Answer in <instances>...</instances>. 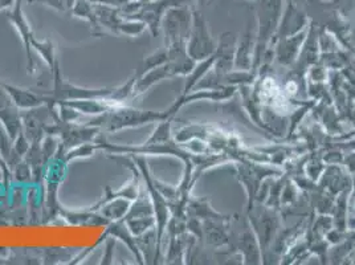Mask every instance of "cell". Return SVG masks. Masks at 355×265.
<instances>
[{
  "label": "cell",
  "mask_w": 355,
  "mask_h": 265,
  "mask_svg": "<svg viewBox=\"0 0 355 265\" xmlns=\"http://www.w3.org/2000/svg\"><path fill=\"white\" fill-rule=\"evenodd\" d=\"M11 177H12L11 176V170L6 164L0 162V182L3 180L4 185H8V180H10Z\"/></svg>",
  "instance_id": "36"
},
{
  "label": "cell",
  "mask_w": 355,
  "mask_h": 265,
  "mask_svg": "<svg viewBox=\"0 0 355 265\" xmlns=\"http://www.w3.org/2000/svg\"><path fill=\"white\" fill-rule=\"evenodd\" d=\"M10 20L15 26L16 31L20 35V39L24 44V52H26V60H27V72L30 74H35V59L32 56V39L33 32L31 30V26L26 19L24 11H23V1L16 0L14 7L10 11Z\"/></svg>",
  "instance_id": "12"
},
{
  "label": "cell",
  "mask_w": 355,
  "mask_h": 265,
  "mask_svg": "<svg viewBox=\"0 0 355 265\" xmlns=\"http://www.w3.org/2000/svg\"><path fill=\"white\" fill-rule=\"evenodd\" d=\"M130 205L132 200L126 198H114L100 207L97 212H100L109 221H122L128 214Z\"/></svg>",
  "instance_id": "22"
},
{
  "label": "cell",
  "mask_w": 355,
  "mask_h": 265,
  "mask_svg": "<svg viewBox=\"0 0 355 265\" xmlns=\"http://www.w3.org/2000/svg\"><path fill=\"white\" fill-rule=\"evenodd\" d=\"M42 146V153L44 158L45 164L49 162L53 157L58 155L60 150V138L58 135H45L40 144Z\"/></svg>",
  "instance_id": "33"
},
{
  "label": "cell",
  "mask_w": 355,
  "mask_h": 265,
  "mask_svg": "<svg viewBox=\"0 0 355 265\" xmlns=\"http://www.w3.org/2000/svg\"><path fill=\"white\" fill-rule=\"evenodd\" d=\"M285 3H292V4H297V6H302L306 8V3L308 0H285Z\"/></svg>",
  "instance_id": "38"
},
{
  "label": "cell",
  "mask_w": 355,
  "mask_h": 265,
  "mask_svg": "<svg viewBox=\"0 0 355 265\" xmlns=\"http://www.w3.org/2000/svg\"><path fill=\"white\" fill-rule=\"evenodd\" d=\"M193 1H196V0H193Z\"/></svg>",
  "instance_id": "43"
},
{
  "label": "cell",
  "mask_w": 355,
  "mask_h": 265,
  "mask_svg": "<svg viewBox=\"0 0 355 265\" xmlns=\"http://www.w3.org/2000/svg\"><path fill=\"white\" fill-rule=\"evenodd\" d=\"M347 117H349L350 122L355 126V108L349 112V116H347Z\"/></svg>",
  "instance_id": "40"
},
{
  "label": "cell",
  "mask_w": 355,
  "mask_h": 265,
  "mask_svg": "<svg viewBox=\"0 0 355 265\" xmlns=\"http://www.w3.org/2000/svg\"><path fill=\"white\" fill-rule=\"evenodd\" d=\"M146 28H148L146 24L138 19H125L123 17L116 28V33L135 37V36H139L141 33H144Z\"/></svg>",
  "instance_id": "30"
},
{
  "label": "cell",
  "mask_w": 355,
  "mask_h": 265,
  "mask_svg": "<svg viewBox=\"0 0 355 265\" xmlns=\"http://www.w3.org/2000/svg\"><path fill=\"white\" fill-rule=\"evenodd\" d=\"M256 55V28H252L251 23L243 33L241 39H237L235 69L237 71H253Z\"/></svg>",
  "instance_id": "16"
},
{
  "label": "cell",
  "mask_w": 355,
  "mask_h": 265,
  "mask_svg": "<svg viewBox=\"0 0 355 265\" xmlns=\"http://www.w3.org/2000/svg\"><path fill=\"white\" fill-rule=\"evenodd\" d=\"M237 37L234 32H223L218 40V48L215 52V62L212 72L218 76L230 74L235 69V55H236Z\"/></svg>",
  "instance_id": "11"
},
{
  "label": "cell",
  "mask_w": 355,
  "mask_h": 265,
  "mask_svg": "<svg viewBox=\"0 0 355 265\" xmlns=\"http://www.w3.org/2000/svg\"><path fill=\"white\" fill-rule=\"evenodd\" d=\"M208 1H209V0H196L198 6H200V8H202V7H205V6L207 4Z\"/></svg>",
  "instance_id": "41"
},
{
  "label": "cell",
  "mask_w": 355,
  "mask_h": 265,
  "mask_svg": "<svg viewBox=\"0 0 355 265\" xmlns=\"http://www.w3.org/2000/svg\"><path fill=\"white\" fill-rule=\"evenodd\" d=\"M71 11L76 17L84 19L92 26L98 28V23H97L96 12H94V3L92 0H74Z\"/></svg>",
  "instance_id": "28"
},
{
  "label": "cell",
  "mask_w": 355,
  "mask_h": 265,
  "mask_svg": "<svg viewBox=\"0 0 355 265\" xmlns=\"http://www.w3.org/2000/svg\"><path fill=\"white\" fill-rule=\"evenodd\" d=\"M125 223L135 237L146 234L151 228H155V218L154 216L132 218V219H126Z\"/></svg>",
  "instance_id": "32"
},
{
  "label": "cell",
  "mask_w": 355,
  "mask_h": 265,
  "mask_svg": "<svg viewBox=\"0 0 355 265\" xmlns=\"http://www.w3.org/2000/svg\"><path fill=\"white\" fill-rule=\"evenodd\" d=\"M32 49L36 51L40 55V58L44 61L45 65L49 68V71L52 74L53 69L56 68V65L59 64V61L56 59V52H55L53 43L51 40H37L36 36H33Z\"/></svg>",
  "instance_id": "25"
},
{
  "label": "cell",
  "mask_w": 355,
  "mask_h": 265,
  "mask_svg": "<svg viewBox=\"0 0 355 265\" xmlns=\"http://www.w3.org/2000/svg\"><path fill=\"white\" fill-rule=\"evenodd\" d=\"M68 162L64 158V153L59 150L58 155L53 157L49 162L45 164L44 176L46 183V195H45V221L55 219L60 216L61 205L59 203L58 192L60 185L62 183L65 173H67Z\"/></svg>",
  "instance_id": "6"
},
{
  "label": "cell",
  "mask_w": 355,
  "mask_h": 265,
  "mask_svg": "<svg viewBox=\"0 0 355 265\" xmlns=\"http://www.w3.org/2000/svg\"><path fill=\"white\" fill-rule=\"evenodd\" d=\"M186 212H187V216L196 218V219L202 221H231L232 219L231 215H223L220 212H218L214 207L211 206L209 200L205 196L193 198L191 195V198L187 202Z\"/></svg>",
  "instance_id": "20"
},
{
  "label": "cell",
  "mask_w": 355,
  "mask_h": 265,
  "mask_svg": "<svg viewBox=\"0 0 355 265\" xmlns=\"http://www.w3.org/2000/svg\"><path fill=\"white\" fill-rule=\"evenodd\" d=\"M347 227H349V230H352V231H355V216H352V218H349V221H347Z\"/></svg>",
  "instance_id": "39"
},
{
  "label": "cell",
  "mask_w": 355,
  "mask_h": 265,
  "mask_svg": "<svg viewBox=\"0 0 355 265\" xmlns=\"http://www.w3.org/2000/svg\"><path fill=\"white\" fill-rule=\"evenodd\" d=\"M67 105L73 108L81 116H100L113 106H117L113 101H110L107 97L105 99H85V100H72V101H65ZM59 105V103H58Z\"/></svg>",
  "instance_id": "21"
},
{
  "label": "cell",
  "mask_w": 355,
  "mask_h": 265,
  "mask_svg": "<svg viewBox=\"0 0 355 265\" xmlns=\"http://www.w3.org/2000/svg\"><path fill=\"white\" fill-rule=\"evenodd\" d=\"M96 150H98V145H97V142H87V144H83V145H78V146H76V148H69L68 151H62L64 153V158H65V161L69 163L71 161H74V160H84V158H89V157H92L94 153H96Z\"/></svg>",
  "instance_id": "31"
},
{
  "label": "cell",
  "mask_w": 355,
  "mask_h": 265,
  "mask_svg": "<svg viewBox=\"0 0 355 265\" xmlns=\"http://www.w3.org/2000/svg\"><path fill=\"white\" fill-rule=\"evenodd\" d=\"M171 121H173V118H167V119H163L161 122H158L155 130L150 135V138L146 142L148 144H168V142L175 141L174 134L171 130Z\"/></svg>",
  "instance_id": "29"
},
{
  "label": "cell",
  "mask_w": 355,
  "mask_h": 265,
  "mask_svg": "<svg viewBox=\"0 0 355 265\" xmlns=\"http://www.w3.org/2000/svg\"><path fill=\"white\" fill-rule=\"evenodd\" d=\"M230 253L239 255L241 257V264H263V253L260 243L252 230L251 224L245 216L244 228L234 232L231 228V240H230Z\"/></svg>",
  "instance_id": "9"
},
{
  "label": "cell",
  "mask_w": 355,
  "mask_h": 265,
  "mask_svg": "<svg viewBox=\"0 0 355 265\" xmlns=\"http://www.w3.org/2000/svg\"><path fill=\"white\" fill-rule=\"evenodd\" d=\"M52 90L49 92L51 100L53 105L65 103V101H72V100H85V99H105L109 97L113 92V88L90 89L83 88L78 85L71 84L64 80L60 64L56 65V68L52 72Z\"/></svg>",
  "instance_id": "8"
},
{
  "label": "cell",
  "mask_w": 355,
  "mask_h": 265,
  "mask_svg": "<svg viewBox=\"0 0 355 265\" xmlns=\"http://www.w3.org/2000/svg\"><path fill=\"white\" fill-rule=\"evenodd\" d=\"M193 27V10L189 4L171 6L163 14L161 28L164 33L166 46L168 45H187V40Z\"/></svg>",
  "instance_id": "5"
},
{
  "label": "cell",
  "mask_w": 355,
  "mask_h": 265,
  "mask_svg": "<svg viewBox=\"0 0 355 265\" xmlns=\"http://www.w3.org/2000/svg\"><path fill=\"white\" fill-rule=\"evenodd\" d=\"M107 236H112L114 239H119L129 250L133 253L137 263L139 264H145L144 262V257L141 255V252L138 250V246H137V241H135V236L130 232V230L128 228L126 223L122 219V221H110L107 225H106V231L104 232V235L101 237L100 241H104L105 237Z\"/></svg>",
  "instance_id": "19"
},
{
  "label": "cell",
  "mask_w": 355,
  "mask_h": 265,
  "mask_svg": "<svg viewBox=\"0 0 355 265\" xmlns=\"http://www.w3.org/2000/svg\"><path fill=\"white\" fill-rule=\"evenodd\" d=\"M214 62H215V55L211 56V58H208V59L198 61L196 65L193 67V72L186 77L187 80H186V83H184L183 92H182L180 94H187V93H190V92L196 87V84L212 69Z\"/></svg>",
  "instance_id": "24"
},
{
  "label": "cell",
  "mask_w": 355,
  "mask_h": 265,
  "mask_svg": "<svg viewBox=\"0 0 355 265\" xmlns=\"http://www.w3.org/2000/svg\"><path fill=\"white\" fill-rule=\"evenodd\" d=\"M168 61V51L167 48L164 46L162 49L148 55V58L142 60V62L138 65V68L135 69L134 76L137 78H139L141 76H144L145 74H148V71L157 68V67H161L163 64H166Z\"/></svg>",
  "instance_id": "26"
},
{
  "label": "cell",
  "mask_w": 355,
  "mask_h": 265,
  "mask_svg": "<svg viewBox=\"0 0 355 265\" xmlns=\"http://www.w3.org/2000/svg\"><path fill=\"white\" fill-rule=\"evenodd\" d=\"M11 176L19 183H28L32 180V169H31L30 163L27 162L24 158L20 160L12 167Z\"/></svg>",
  "instance_id": "34"
},
{
  "label": "cell",
  "mask_w": 355,
  "mask_h": 265,
  "mask_svg": "<svg viewBox=\"0 0 355 265\" xmlns=\"http://www.w3.org/2000/svg\"><path fill=\"white\" fill-rule=\"evenodd\" d=\"M234 219V216H232ZM231 221H203V240L202 243L211 248L228 247L231 240Z\"/></svg>",
  "instance_id": "18"
},
{
  "label": "cell",
  "mask_w": 355,
  "mask_h": 265,
  "mask_svg": "<svg viewBox=\"0 0 355 265\" xmlns=\"http://www.w3.org/2000/svg\"><path fill=\"white\" fill-rule=\"evenodd\" d=\"M15 3L16 0H0V12L7 8H12Z\"/></svg>",
  "instance_id": "37"
},
{
  "label": "cell",
  "mask_w": 355,
  "mask_h": 265,
  "mask_svg": "<svg viewBox=\"0 0 355 265\" xmlns=\"http://www.w3.org/2000/svg\"><path fill=\"white\" fill-rule=\"evenodd\" d=\"M171 113L167 110H144L137 109L129 105H117L109 109L100 116L92 118L87 123L90 126H97L103 132H119L125 129L139 128L148 123L161 122L163 119L173 118Z\"/></svg>",
  "instance_id": "2"
},
{
  "label": "cell",
  "mask_w": 355,
  "mask_h": 265,
  "mask_svg": "<svg viewBox=\"0 0 355 265\" xmlns=\"http://www.w3.org/2000/svg\"><path fill=\"white\" fill-rule=\"evenodd\" d=\"M253 1H257V0H253Z\"/></svg>",
  "instance_id": "42"
},
{
  "label": "cell",
  "mask_w": 355,
  "mask_h": 265,
  "mask_svg": "<svg viewBox=\"0 0 355 265\" xmlns=\"http://www.w3.org/2000/svg\"><path fill=\"white\" fill-rule=\"evenodd\" d=\"M285 0H257L256 8V55L253 71L260 69L273 60V43L282 22Z\"/></svg>",
  "instance_id": "1"
},
{
  "label": "cell",
  "mask_w": 355,
  "mask_h": 265,
  "mask_svg": "<svg viewBox=\"0 0 355 265\" xmlns=\"http://www.w3.org/2000/svg\"><path fill=\"white\" fill-rule=\"evenodd\" d=\"M298 196H300V187L297 186L293 178L286 176L284 187H282V198H280V211L296 206Z\"/></svg>",
  "instance_id": "27"
},
{
  "label": "cell",
  "mask_w": 355,
  "mask_h": 265,
  "mask_svg": "<svg viewBox=\"0 0 355 265\" xmlns=\"http://www.w3.org/2000/svg\"><path fill=\"white\" fill-rule=\"evenodd\" d=\"M309 26L305 30L300 31L295 35L280 37L273 43V59L285 68H292L296 64L301 53L302 45L306 40Z\"/></svg>",
  "instance_id": "10"
},
{
  "label": "cell",
  "mask_w": 355,
  "mask_h": 265,
  "mask_svg": "<svg viewBox=\"0 0 355 265\" xmlns=\"http://www.w3.org/2000/svg\"><path fill=\"white\" fill-rule=\"evenodd\" d=\"M235 167L239 182L247 192V211H250L254 205L263 182L268 178L280 177L284 174V170L280 169L245 160H236Z\"/></svg>",
  "instance_id": "4"
},
{
  "label": "cell",
  "mask_w": 355,
  "mask_h": 265,
  "mask_svg": "<svg viewBox=\"0 0 355 265\" xmlns=\"http://www.w3.org/2000/svg\"><path fill=\"white\" fill-rule=\"evenodd\" d=\"M309 23L311 20L308 17L305 7L292 4V3H285L282 22H280L275 42L280 37L291 36L300 31L305 30L309 26Z\"/></svg>",
  "instance_id": "13"
},
{
  "label": "cell",
  "mask_w": 355,
  "mask_h": 265,
  "mask_svg": "<svg viewBox=\"0 0 355 265\" xmlns=\"http://www.w3.org/2000/svg\"><path fill=\"white\" fill-rule=\"evenodd\" d=\"M247 219L252 230L260 243L263 260L270 250V247L282 230L280 210L268 207L264 203H254L250 211H247Z\"/></svg>",
  "instance_id": "3"
},
{
  "label": "cell",
  "mask_w": 355,
  "mask_h": 265,
  "mask_svg": "<svg viewBox=\"0 0 355 265\" xmlns=\"http://www.w3.org/2000/svg\"><path fill=\"white\" fill-rule=\"evenodd\" d=\"M0 119L11 138L15 139L17 134L21 132V110L12 101L11 96L0 83Z\"/></svg>",
  "instance_id": "15"
},
{
  "label": "cell",
  "mask_w": 355,
  "mask_h": 265,
  "mask_svg": "<svg viewBox=\"0 0 355 265\" xmlns=\"http://www.w3.org/2000/svg\"><path fill=\"white\" fill-rule=\"evenodd\" d=\"M141 216H154V208L146 189L145 190L141 189L138 196L132 200L130 208L125 215L123 221L132 219V218H141Z\"/></svg>",
  "instance_id": "23"
},
{
  "label": "cell",
  "mask_w": 355,
  "mask_h": 265,
  "mask_svg": "<svg viewBox=\"0 0 355 265\" xmlns=\"http://www.w3.org/2000/svg\"><path fill=\"white\" fill-rule=\"evenodd\" d=\"M216 48L218 42L212 37L202 10L193 8V27L187 40V53L198 62L214 56Z\"/></svg>",
  "instance_id": "7"
},
{
  "label": "cell",
  "mask_w": 355,
  "mask_h": 265,
  "mask_svg": "<svg viewBox=\"0 0 355 265\" xmlns=\"http://www.w3.org/2000/svg\"><path fill=\"white\" fill-rule=\"evenodd\" d=\"M318 182H320V186H318L320 189L325 190L334 196H338L340 192L354 189L353 178L350 177V174L346 170H343L337 164L326 166L325 171Z\"/></svg>",
  "instance_id": "14"
},
{
  "label": "cell",
  "mask_w": 355,
  "mask_h": 265,
  "mask_svg": "<svg viewBox=\"0 0 355 265\" xmlns=\"http://www.w3.org/2000/svg\"><path fill=\"white\" fill-rule=\"evenodd\" d=\"M114 244H116V239L114 237L110 236L109 239H106L104 256H103L101 264L107 265L113 263V259H114Z\"/></svg>",
  "instance_id": "35"
},
{
  "label": "cell",
  "mask_w": 355,
  "mask_h": 265,
  "mask_svg": "<svg viewBox=\"0 0 355 265\" xmlns=\"http://www.w3.org/2000/svg\"><path fill=\"white\" fill-rule=\"evenodd\" d=\"M7 93L11 96L12 101L20 110H30L43 105L52 103L49 93H40L27 88H19L11 84H3ZM53 105V103H52Z\"/></svg>",
  "instance_id": "17"
}]
</instances>
